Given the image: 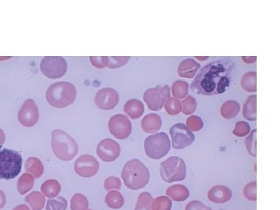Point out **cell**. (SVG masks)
<instances>
[{"mask_svg": "<svg viewBox=\"0 0 280 210\" xmlns=\"http://www.w3.org/2000/svg\"><path fill=\"white\" fill-rule=\"evenodd\" d=\"M105 203L109 208L119 210L125 204V199L118 191H110L105 197Z\"/></svg>", "mask_w": 280, "mask_h": 210, "instance_id": "4316f807", "label": "cell"}, {"mask_svg": "<svg viewBox=\"0 0 280 210\" xmlns=\"http://www.w3.org/2000/svg\"><path fill=\"white\" fill-rule=\"evenodd\" d=\"M203 122L200 117L197 115H192L188 117L186 121V126L190 131L199 132L203 128Z\"/></svg>", "mask_w": 280, "mask_h": 210, "instance_id": "f35d334b", "label": "cell"}, {"mask_svg": "<svg viewBox=\"0 0 280 210\" xmlns=\"http://www.w3.org/2000/svg\"><path fill=\"white\" fill-rule=\"evenodd\" d=\"M32 210H42L46 205V198L41 192L34 191L28 194L24 199Z\"/></svg>", "mask_w": 280, "mask_h": 210, "instance_id": "7402d4cb", "label": "cell"}, {"mask_svg": "<svg viewBox=\"0 0 280 210\" xmlns=\"http://www.w3.org/2000/svg\"><path fill=\"white\" fill-rule=\"evenodd\" d=\"M200 64L192 59H187L181 62L177 68V74L180 77L192 79L195 76Z\"/></svg>", "mask_w": 280, "mask_h": 210, "instance_id": "ac0fdd59", "label": "cell"}, {"mask_svg": "<svg viewBox=\"0 0 280 210\" xmlns=\"http://www.w3.org/2000/svg\"><path fill=\"white\" fill-rule=\"evenodd\" d=\"M209 200L215 204H223L232 198V191L225 185H216L209 191Z\"/></svg>", "mask_w": 280, "mask_h": 210, "instance_id": "2e32d148", "label": "cell"}, {"mask_svg": "<svg viewBox=\"0 0 280 210\" xmlns=\"http://www.w3.org/2000/svg\"><path fill=\"white\" fill-rule=\"evenodd\" d=\"M165 111L170 115H176L182 111V105L179 99L171 98L164 104Z\"/></svg>", "mask_w": 280, "mask_h": 210, "instance_id": "836d02e7", "label": "cell"}, {"mask_svg": "<svg viewBox=\"0 0 280 210\" xmlns=\"http://www.w3.org/2000/svg\"><path fill=\"white\" fill-rule=\"evenodd\" d=\"M68 202L62 196H57L52 199H48L46 201V210H67Z\"/></svg>", "mask_w": 280, "mask_h": 210, "instance_id": "4dcf8cb0", "label": "cell"}, {"mask_svg": "<svg viewBox=\"0 0 280 210\" xmlns=\"http://www.w3.org/2000/svg\"><path fill=\"white\" fill-rule=\"evenodd\" d=\"M188 83L185 81L177 80L172 85V94L175 98L181 99L187 96L188 93Z\"/></svg>", "mask_w": 280, "mask_h": 210, "instance_id": "1f68e13d", "label": "cell"}, {"mask_svg": "<svg viewBox=\"0 0 280 210\" xmlns=\"http://www.w3.org/2000/svg\"><path fill=\"white\" fill-rule=\"evenodd\" d=\"M186 172V164L181 157H171L160 164L161 178L167 183L183 181Z\"/></svg>", "mask_w": 280, "mask_h": 210, "instance_id": "8992f818", "label": "cell"}, {"mask_svg": "<svg viewBox=\"0 0 280 210\" xmlns=\"http://www.w3.org/2000/svg\"><path fill=\"white\" fill-rule=\"evenodd\" d=\"M162 126V119L159 114L150 113L146 114L141 122V127L144 133L153 134L157 133Z\"/></svg>", "mask_w": 280, "mask_h": 210, "instance_id": "e0dca14e", "label": "cell"}, {"mask_svg": "<svg viewBox=\"0 0 280 210\" xmlns=\"http://www.w3.org/2000/svg\"><path fill=\"white\" fill-rule=\"evenodd\" d=\"M241 106L236 101H227L220 107L222 117L227 119L235 118L239 113Z\"/></svg>", "mask_w": 280, "mask_h": 210, "instance_id": "484cf974", "label": "cell"}, {"mask_svg": "<svg viewBox=\"0 0 280 210\" xmlns=\"http://www.w3.org/2000/svg\"><path fill=\"white\" fill-rule=\"evenodd\" d=\"M242 59L246 63H252L256 62V57H242Z\"/></svg>", "mask_w": 280, "mask_h": 210, "instance_id": "bcb514c9", "label": "cell"}, {"mask_svg": "<svg viewBox=\"0 0 280 210\" xmlns=\"http://www.w3.org/2000/svg\"><path fill=\"white\" fill-rule=\"evenodd\" d=\"M244 196L247 200L255 201L257 200V182L256 181H251L245 185L243 189Z\"/></svg>", "mask_w": 280, "mask_h": 210, "instance_id": "74e56055", "label": "cell"}, {"mask_svg": "<svg viewBox=\"0 0 280 210\" xmlns=\"http://www.w3.org/2000/svg\"><path fill=\"white\" fill-rule=\"evenodd\" d=\"M97 154L105 162H112L119 157L121 147L119 144L111 139H105L98 143Z\"/></svg>", "mask_w": 280, "mask_h": 210, "instance_id": "4fadbf2b", "label": "cell"}, {"mask_svg": "<svg viewBox=\"0 0 280 210\" xmlns=\"http://www.w3.org/2000/svg\"></svg>", "mask_w": 280, "mask_h": 210, "instance_id": "681fc988", "label": "cell"}, {"mask_svg": "<svg viewBox=\"0 0 280 210\" xmlns=\"http://www.w3.org/2000/svg\"><path fill=\"white\" fill-rule=\"evenodd\" d=\"M100 164L95 157L91 155L84 154L76 159L74 164L75 172L82 177H94L99 171Z\"/></svg>", "mask_w": 280, "mask_h": 210, "instance_id": "7c38bea8", "label": "cell"}, {"mask_svg": "<svg viewBox=\"0 0 280 210\" xmlns=\"http://www.w3.org/2000/svg\"><path fill=\"white\" fill-rule=\"evenodd\" d=\"M76 98V89L68 82H58L48 87L46 92L48 103L56 108L68 107Z\"/></svg>", "mask_w": 280, "mask_h": 210, "instance_id": "3957f363", "label": "cell"}, {"mask_svg": "<svg viewBox=\"0 0 280 210\" xmlns=\"http://www.w3.org/2000/svg\"><path fill=\"white\" fill-rule=\"evenodd\" d=\"M35 177L29 173H24L17 181V191L24 196L32 191L35 185Z\"/></svg>", "mask_w": 280, "mask_h": 210, "instance_id": "d4e9b609", "label": "cell"}, {"mask_svg": "<svg viewBox=\"0 0 280 210\" xmlns=\"http://www.w3.org/2000/svg\"><path fill=\"white\" fill-rule=\"evenodd\" d=\"M61 190V184L55 179H48L41 184V192L45 196V198H48V199H52V198L59 196Z\"/></svg>", "mask_w": 280, "mask_h": 210, "instance_id": "44dd1931", "label": "cell"}, {"mask_svg": "<svg viewBox=\"0 0 280 210\" xmlns=\"http://www.w3.org/2000/svg\"><path fill=\"white\" fill-rule=\"evenodd\" d=\"M5 140H6L5 133H4L2 129H0V146H2V144L4 143Z\"/></svg>", "mask_w": 280, "mask_h": 210, "instance_id": "f6af8a7d", "label": "cell"}, {"mask_svg": "<svg viewBox=\"0 0 280 210\" xmlns=\"http://www.w3.org/2000/svg\"><path fill=\"white\" fill-rule=\"evenodd\" d=\"M251 131V126H249V124L243 121H240L237 122L233 130V134L238 137H244L247 136Z\"/></svg>", "mask_w": 280, "mask_h": 210, "instance_id": "60d3db41", "label": "cell"}, {"mask_svg": "<svg viewBox=\"0 0 280 210\" xmlns=\"http://www.w3.org/2000/svg\"><path fill=\"white\" fill-rule=\"evenodd\" d=\"M105 189L107 192L110 191H119L122 188V181L115 176L107 177L104 183Z\"/></svg>", "mask_w": 280, "mask_h": 210, "instance_id": "ab89813d", "label": "cell"}, {"mask_svg": "<svg viewBox=\"0 0 280 210\" xmlns=\"http://www.w3.org/2000/svg\"><path fill=\"white\" fill-rule=\"evenodd\" d=\"M167 196L175 202H184L189 198V190L183 184H175L167 189Z\"/></svg>", "mask_w": 280, "mask_h": 210, "instance_id": "ffe728a7", "label": "cell"}, {"mask_svg": "<svg viewBox=\"0 0 280 210\" xmlns=\"http://www.w3.org/2000/svg\"><path fill=\"white\" fill-rule=\"evenodd\" d=\"M153 199L151 194L149 192H142L140 194L137 199L135 210H153Z\"/></svg>", "mask_w": 280, "mask_h": 210, "instance_id": "f1b7e54d", "label": "cell"}, {"mask_svg": "<svg viewBox=\"0 0 280 210\" xmlns=\"http://www.w3.org/2000/svg\"><path fill=\"white\" fill-rule=\"evenodd\" d=\"M144 111H145V108H144L143 103L140 100H129L124 106V111L132 119L140 118L143 114Z\"/></svg>", "mask_w": 280, "mask_h": 210, "instance_id": "d6986e66", "label": "cell"}, {"mask_svg": "<svg viewBox=\"0 0 280 210\" xmlns=\"http://www.w3.org/2000/svg\"><path fill=\"white\" fill-rule=\"evenodd\" d=\"M70 210H88V199L81 193H76L70 200Z\"/></svg>", "mask_w": 280, "mask_h": 210, "instance_id": "f546056e", "label": "cell"}, {"mask_svg": "<svg viewBox=\"0 0 280 210\" xmlns=\"http://www.w3.org/2000/svg\"><path fill=\"white\" fill-rule=\"evenodd\" d=\"M172 146L175 149H182L191 146L196 140L195 135L182 123H177L170 129Z\"/></svg>", "mask_w": 280, "mask_h": 210, "instance_id": "30bf717a", "label": "cell"}, {"mask_svg": "<svg viewBox=\"0 0 280 210\" xmlns=\"http://www.w3.org/2000/svg\"><path fill=\"white\" fill-rule=\"evenodd\" d=\"M256 133L257 129H254L249 134L248 137L245 139V146L247 148L249 154L251 155L252 157H256L257 156Z\"/></svg>", "mask_w": 280, "mask_h": 210, "instance_id": "e575fe53", "label": "cell"}, {"mask_svg": "<svg viewBox=\"0 0 280 210\" xmlns=\"http://www.w3.org/2000/svg\"><path fill=\"white\" fill-rule=\"evenodd\" d=\"M185 210H213L199 200L189 202L185 207Z\"/></svg>", "mask_w": 280, "mask_h": 210, "instance_id": "b9f144b4", "label": "cell"}, {"mask_svg": "<svg viewBox=\"0 0 280 210\" xmlns=\"http://www.w3.org/2000/svg\"><path fill=\"white\" fill-rule=\"evenodd\" d=\"M234 63L231 60H216L203 67L191 85L194 93L207 96L219 95L231 84Z\"/></svg>", "mask_w": 280, "mask_h": 210, "instance_id": "6da1fadb", "label": "cell"}, {"mask_svg": "<svg viewBox=\"0 0 280 210\" xmlns=\"http://www.w3.org/2000/svg\"><path fill=\"white\" fill-rule=\"evenodd\" d=\"M130 57L129 56H119V57H108V56H104V61H105V67H107L110 69H117L123 67L127 64Z\"/></svg>", "mask_w": 280, "mask_h": 210, "instance_id": "d6a6232c", "label": "cell"}, {"mask_svg": "<svg viewBox=\"0 0 280 210\" xmlns=\"http://www.w3.org/2000/svg\"><path fill=\"white\" fill-rule=\"evenodd\" d=\"M144 149L146 156L153 160H160L165 157L171 149V141L168 135L158 133L149 136L144 142Z\"/></svg>", "mask_w": 280, "mask_h": 210, "instance_id": "52a82bcc", "label": "cell"}, {"mask_svg": "<svg viewBox=\"0 0 280 210\" xmlns=\"http://www.w3.org/2000/svg\"><path fill=\"white\" fill-rule=\"evenodd\" d=\"M13 210H31L29 207H28V205L26 204H21L18 207H16V208L13 209Z\"/></svg>", "mask_w": 280, "mask_h": 210, "instance_id": "7dc6e473", "label": "cell"}, {"mask_svg": "<svg viewBox=\"0 0 280 210\" xmlns=\"http://www.w3.org/2000/svg\"><path fill=\"white\" fill-rule=\"evenodd\" d=\"M6 195L2 192V190L0 189V210L6 206Z\"/></svg>", "mask_w": 280, "mask_h": 210, "instance_id": "ee69618b", "label": "cell"}, {"mask_svg": "<svg viewBox=\"0 0 280 210\" xmlns=\"http://www.w3.org/2000/svg\"><path fill=\"white\" fill-rule=\"evenodd\" d=\"M122 178L128 188L137 191L147 185L150 174L143 163L138 159H132L125 164L122 169Z\"/></svg>", "mask_w": 280, "mask_h": 210, "instance_id": "7a4b0ae2", "label": "cell"}, {"mask_svg": "<svg viewBox=\"0 0 280 210\" xmlns=\"http://www.w3.org/2000/svg\"><path fill=\"white\" fill-rule=\"evenodd\" d=\"M171 98V89L168 86H157L147 89L144 93L143 100L149 110L160 111L165 102Z\"/></svg>", "mask_w": 280, "mask_h": 210, "instance_id": "ba28073f", "label": "cell"}, {"mask_svg": "<svg viewBox=\"0 0 280 210\" xmlns=\"http://www.w3.org/2000/svg\"><path fill=\"white\" fill-rule=\"evenodd\" d=\"M20 123L25 127H32L37 123L39 112L37 105L32 99H28L23 104L18 112Z\"/></svg>", "mask_w": 280, "mask_h": 210, "instance_id": "5bb4252c", "label": "cell"}, {"mask_svg": "<svg viewBox=\"0 0 280 210\" xmlns=\"http://www.w3.org/2000/svg\"><path fill=\"white\" fill-rule=\"evenodd\" d=\"M91 59V63H92L94 67H97L98 69L105 68V61H104V56L101 57H96V56H91L90 57Z\"/></svg>", "mask_w": 280, "mask_h": 210, "instance_id": "7bdbcfd3", "label": "cell"}, {"mask_svg": "<svg viewBox=\"0 0 280 210\" xmlns=\"http://www.w3.org/2000/svg\"><path fill=\"white\" fill-rule=\"evenodd\" d=\"M243 116L248 121L257 120V96L251 95L247 98L244 105Z\"/></svg>", "mask_w": 280, "mask_h": 210, "instance_id": "cb8c5ba5", "label": "cell"}, {"mask_svg": "<svg viewBox=\"0 0 280 210\" xmlns=\"http://www.w3.org/2000/svg\"><path fill=\"white\" fill-rule=\"evenodd\" d=\"M51 144L54 154L63 161H72L79 150L76 140L61 129L52 132Z\"/></svg>", "mask_w": 280, "mask_h": 210, "instance_id": "277c9868", "label": "cell"}, {"mask_svg": "<svg viewBox=\"0 0 280 210\" xmlns=\"http://www.w3.org/2000/svg\"><path fill=\"white\" fill-rule=\"evenodd\" d=\"M197 59H202V60H205V59H208V57H204V58L197 57Z\"/></svg>", "mask_w": 280, "mask_h": 210, "instance_id": "c3c4849f", "label": "cell"}, {"mask_svg": "<svg viewBox=\"0 0 280 210\" xmlns=\"http://www.w3.org/2000/svg\"><path fill=\"white\" fill-rule=\"evenodd\" d=\"M108 129L114 138L126 140L132 133V124L123 114H115L108 122Z\"/></svg>", "mask_w": 280, "mask_h": 210, "instance_id": "8fae6325", "label": "cell"}, {"mask_svg": "<svg viewBox=\"0 0 280 210\" xmlns=\"http://www.w3.org/2000/svg\"><path fill=\"white\" fill-rule=\"evenodd\" d=\"M95 104L102 110H111L116 107L119 102V95L112 88H103L95 95Z\"/></svg>", "mask_w": 280, "mask_h": 210, "instance_id": "9a60e30c", "label": "cell"}, {"mask_svg": "<svg viewBox=\"0 0 280 210\" xmlns=\"http://www.w3.org/2000/svg\"><path fill=\"white\" fill-rule=\"evenodd\" d=\"M181 105H183L182 112L185 115L193 114L197 107V102L192 96H188L183 100Z\"/></svg>", "mask_w": 280, "mask_h": 210, "instance_id": "8d00e7d4", "label": "cell"}, {"mask_svg": "<svg viewBox=\"0 0 280 210\" xmlns=\"http://www.w3.org/2000/svg\"><path fill=\"white\" fill-rule=\"evenodd\" d=\"M23 160L21 153L9 149H0V179L10 180L21 173Z\"/></svg>", "mask_w": 280, "mask_h": 210, "instance_id": "5b68a950", "label": "cell"}, {"mask_svg": "<svg viewBox=\"0 0 280 210\" xmlns=\"http://www.w3.org/2000/svg\"><path fill=\"white\" fill-rule=\"evenodd\" d=\"M241 86L247 92L253 93L257 91V73L250 72L245 73L241 79Z\"/></svg>", "mask_w": 280, "mask_h": 210, "instance_id": "83f0119b", "label": "cell"}, {"mask_svg": "<svg viewBox=\"0 0 280 210\" xmlns=\"http://www.w3.org/2000/svg\"><path fill=\"white\" fill-rule=\"evenodd\" d=\"M172 199L168 196H159L153 201L154 210H172Z\"/></svg>", "mask_w": 280, "mask_h": 210, "instance_id": "d590c367", "label": "cell"}, {"mask_svg": "<svg viewBox=\"0 0 280 210\" xmlns=\"http://www.w3.org/2000/svg\"><path fill=\"white\" fill-rule=\"evenodd\" d=\"M27 173L33 175L35 178L37 179L42 176L44 172V165L40 159L37 157H29L25 164Z\"/></svg>", "mask_w": 280, "mask_h": 210, "instance_id": "603a6c76", "label": "cell"}, {"mask_svg": "<svg viewBox=\"0 0 280 210\" xmlns=\"http://www.w3.org/2000/svg\"><path fill=\"white\" fill-rule=\"evenodd\" d=\"M41 71L50 79H58L64 76L67 71V63L61 56H46L40 65Z\"/></svg>", "mask_w": 280, "mask_h": 210, "instance_id": "9c48e42d", "label": "cell"}]
</instances>
